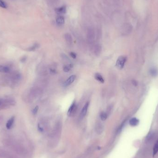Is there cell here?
<instances>
[{
  "label": "cell",
  "mask_w": 158,
  "mask_h": 158,
  "mask_svg": "<svg viewBox=\"0 0 158 158\" xmlns=\"http://www.w3.org/2000/svg\"><path fill=\"white\" fill-rule=\"evenodd\" d=\"M43 92V90L39 87H34L30 89L27 97L26 98L27 99L28 101H31L34 99L40 96Z\"/></svg>",
  "instance_id": "6da1fadb"
},
{
  "label": "cell",
  "mask_w": 158,
  "mask_h": 158,
  "mask_svg": "<svg viewBox=\"0 0 158 158\" xmlns=\"http://www.w3.org/2000/svg\"><path fill=\"white\" fill-rule=\"evenodd\" d=\"M15 105V101L12 98H0V110L9 108Z\"/></svg>",
  "instance_id": "7a4b0ae2"
},
{
  "label": "cell",
  "mask_w": 158,
  "mask_h": 158,
  "mask_svg": "<svg viewBox=\"0 0 158 158\" xmlns=\"http://www.w3.org/2000/svg\"><path fill=\"white\" fill-rule=\"evenodd\" d=\"M21 79V75L20 73L18 72H13L9 75L8 80L9 83L14 84L19 82Z\"/></svg>",
  "instance_id": "3957f363"
},
{
  "label": "cell",
  "mask_w": 158,
  "mask_h": 158,
  "mask_svg": "<svg viewBox=\"0 0 158 158\" xmlns=\"http://www.w3.org/2000/svg\"><path fill=\"white\" fill-rule=\"evenodd\" d=\"M127 61V57L124 56H120L117 59L116 62V66L119 69L123 68Z\"/></svg>",
  "instance_id": "277c9868"
},
{
  "label": "cell",
  "mask_w": 158,
  "mask_h": 158,
  "mask_svg": "<svg viewBox=\"0 0 158 158\" xmlns=\"http://www.w3.org/2000/svg\"><path fill=\"white\" fill-rule=\"evenodd\" d=\"M77 110V107L76 105L75 102L74 101L68 110V113H67L68 116L69 117L73 116L75 114Z\"/></svg>",
  "instance_id": "5b68a950"
},
{
  "label": "cell",
  "mask_w": 158,
  "mask_h": 158,
  "mask_svg": "<svg viewBox=\"0 0 158 158\" xmlns=\"http://www.w3.org/2000/svg\"><path fill=\"white\" fill-rule=\"evenodd\" d=\"M89 106V102H88L85 104V105H84V106H83V107L82 108V109L80 111V113L79 115L80 118L83 119L86 116V115H87L88 109Z\"/></svg>",
  "instance_id": "8992f818"
},
{
  "label": "cell",
  "mask_w": 158,
  "mask_h": 158,
  "mask_svg": "<svg viewBox=\"0 0 158 158\" xmlns=\"http://www.w3.org/2000/svg\"><path fill=\"white\" fill-rule=\"evenodd\" d=\"M76 79V75H72L69 77V78L67 79V80L64 82L63 84V86L65 87H68L72 84L75 79Z\"/></svg>",
  "instance_id": "52a82bcc"
},
{
  "label": "cell",
  "mask_w": 158,
  "mask_h": 158,
  "mask_svg": "<svg viewBox=\"0 0 158 158\" xmlns=\"http://www.w3.org/2000/svg\"><path fill=\"white\" fill-rule=\"evenodd\" d=\"M88 40L89 44H93L94 40V33L92 30H89L88 34Z\"/></svg>",
  "instance_id": "ba28073f"
},
{
  "label": "cell",
  "mask_w": 158,
  "mask_h": 158,
  "mask_svg": "<svg viewBox=\"0 0 158 158\" xmlns=\"http://www.w3.org/2000/svg\"><path fill=\"white\" fill-rule=\"evenodd\" d=\"M15 121V117L14 116L11 117L7 122L6 123V128H8V129H9L11 128L13 124V123Z\"/></svg>",
  "instance_id": "9c48e42d"
},
{
  "label": "cell",
  "mask_w": 158,
  "mask_h": 158,
  "mask_svg": "<svg viewBox=\"0 0 158 158\" xmlns=\"http://www.w3.org/2000/svg\"><path fill=\"white\" fill-rule=\"evenodd\" d=\"M101 50H102V48L100 46V45L99 44H97L94 46V48L93 49V52L96 56H98L100 54Z\"/></svg>",
  "instance_id": "30bf717a"
},
{
  "label": "cell",
  "mask_w": 158,
  "mask_h": 158,
  "mask_svg": "<svg viewBox=\"0 0 158 158\" xmlns=\"http://www.w3.org/2000/svg\"><path fill=\"white\" fill-rule=\"evenodd\" d=\"M10 71V68L9 67L0 65V73H9Z\"/></svg>",
  "instance_id": "8fae6325"
},
{
  "label": "cell",
  "mask_w": 158,
  "mask_h": 158,
  "mask_svg": "<svg viewBox=\"0 0 158 158\" xmlns=\"http://www.w3.org/2000/svg\"><path fill=\"white\" fill-rule=\"evenodd\" d=\"M139 123V121L138 119L136 118L131 119L129 121V124L132 126H136Z\"/></svg>",
  "instance_id": "7c38bea8"
},
{
  "label": "cell",
  "mask_w": 158,
  "mask_h": 158,
  "mask_svg": "<svg viewBox=\"0 0 158 158\" xmlns=\"http://www.w3.org/2000/svg\"><path fill=\"white\" fill-rule=\"evenodd\" d=\"M56 22H57V25L59 26H62L64 24V22H65L64 18L63 16H59L57 18Z\"/></svg>",
  "instance_id": "4fadbf2b"
},
{
  "label": "cell",
  "mask_w": 158,
  "mask_h": 158,
  "mask_svg": "<svg viewBox=\"0 0 158 158\" xmlns=\"http://www.w3.org/2000/svg\"><path fill=\"white\" fill-rule=\"evenodd\" d=\"M95 78L97 80H98L99 82L102 83H104L105 82L104 79L103 78V76L99 73H96L95 75Z\"/></svg>",
  "instance_id": "5bb4252c"
},
{
  "label": "cell",
  "mask_w": 158,
  "mask_h": 158,
  "mask_svg": "<svg viewBox=\"0 0 158 158\" xmlns=\"http://www.w3.org/2000/svg\"><path fill=\"white\" fill-rule=\"evenodd\" d=\"M65 39L69 44H71L72 42V38L69 33H66L65 35Z\"/></svg>",
  "instance_id": "9a60e30c"
},
{
  "label": "cell",
  "mask_w": 158,
  "mask_h": 158,
  "mask_svg": "<svg viewBox=\"0 0 158 158\" xmlns=\"http://www.w3.org/2000/svg\"><path fill=\"white\" fill-rule=\"evenodd\" d=\"M108 114L104 111H102L100 114V118L102 121H105L108 118Z\"/></svg>",
  "instance_id": "2e32d148"
},
{
  "label": "cell",
  "mask_w": 158,
  "mask_h": 158,
  "mask_svg": "<svg viewBox=\"0 0 158 158\" xmlns=\"http://www.w3.org/2000/svg\"><path fill=\"white\" fill-rule=\"evenodd\" d=\"M73 68V64H69L68 65H66L64 66L63 70L64 72L67 73L70 71L71 69Z\"/></svg>",
  "instance_id": "e0dca14e"
},
{
  "label": "cell",
  "mask_w": 158,
  "mask_h": 158,
  "mask_svg": "<svg viewBox=\"0 0 158 158\" xmlns=\"http://www.w3.org/2000/svg\"><path fill=\"white\" fill-rule=\"evenodd\" d=\"M150 74L153 76H156L158 75V71L157 69H156L155 68H152L150 69Z\"/></svg>",
  "instance_id": "ac0fdd59"
},
{
  "label": "cell",
  "mask_w": 158,
  "mask_h": 158,
  "mask_svg": "<svg viewBox=\"0 0 158 158\" xmlns=\"http://www.w3.org/2000/svg\"><path fill=\"white\" fill-rule=\"evenodd\" d=\"M57 12L60 13H65L66 12V8L65 6H63L57 9Z\"/></svg>",
  "instance_id": "d6986e66"
},
{
  "label": "cell",
  "mask_w": 158,
  "mask_h": 158,
  "mask_svg": "<svg viewBox=\"0 0 158 158\" xmlns=\"http://www.w3.org/2000/svg\"><path fill=\"white\" fill-rule=\"evenodd\" d=\"M158 152V140L154 146L153 148V155H155Z\"/></svg>",
  "instance_id": "ffe728a7"
},
{
  "label": "cell",
  "mask_w": 158,
  "mask_h": 158,
  "mask_svg": "<svg viewBox=\"0 0 158 158\" xmlns=\"http://www.w3.org/2000/svg\"><path fill=\"white\" fill-rule=\"evenodd\" d=\"M39 45L38 44H35L34 45H33L32 46H31V47L29 48L28 49V50L29 51H34L36 49H37L39 47Z\"/></svg>",
  "instance_id": "44dd1931"
},
{
  "label": "cell",
  "mask_w": 158,
  "mask_h": 158,
  "mask_svg": "<svg viewBox=\"0 0 158 158\" xmlns=\"http://www.w3.org/2000/svg\"><path fill=\"white\" fill-rule=\"evenodd\" d=\"M0 7L5 9L7 8V5L6 3L2 0H0Z\"/></svg>",
  "instance_id": "7402d4cb"
},
{
  "label": "cell",
  "mask_w": 158,
  "mask_h": 158,
  "mask_svg": "<svg viewBox=\"0 0 158 158\" xmlns=\"http://www.w3.org/2000/svg\"><path fill=\"white\" fill-rule=\"evenodd\" d=\"M38 110H39V106H36L32 110V113L34 115H35L37 113Z\"/></svg>",
  "instance_id": "603a6c76"
},
{
  "label": "cell",
  "mask_w": 158,
  "mask_h": 158,
  "mask_svg": "<svg viewBox=\"0 0 158 158\" xmlns=\"http://www.w3.org/2000/svg\"><path fill=\"white\" fill-rule=\"evenodd\" d=\"M49 73H50V74L51 75H55L57 73V71H56V70L55 69L50 68L49 69Z\"/></svg>",
  "instance_id": "cb8c5ba5"
},
{
  "label": "cell",
  "mask_w": 158,
  "mask_h": 158,
  "mask_svg": "<svg viewBox=\"0 0 158 158\" xmlns=\"http://www.w3.org/2000/svg\"><path fill=\"white\" fill-rule=\"evenodd\" d=\"M96 128L98 130H100L101 131L103 129V126L101 124H100V123H98L96 126Z\"/></svg>",
  "instance_id": "d4e9b609"
},
{
  "label": "cell",
  "mask_w": 158,
  "mask_h": 158,
  "mask_svg": "<svg viewBox=\"0 0 158 158\" xmlns=\"http://www.w3.org/2000/svg\"><path fill=\"white\" fill-rule=\"evenodd\" d=\"M70 56H71L72 58H74V59H75V58H76V54L75 53H74V52H70Z\"/></svg>",
  "instance_id": "484cf974"
},
{
  "label": "cell",
  "mask_w": 158,
  "mask_h": 158,
  "mask_svg": "<svg viewBox=\"0 0 158 158\" xmlns=\"http://www.w3.org/2000/svg\"><path fill=\"white\" fill-rule=\"evenodd\" d=\"M111 109H112V107H111V106H108V108H107V112H106V113L108 114V113H110V111L111 110Z\"/></svg>",
  "instance_id": "4316f807"
},
{
  "label": "cell",
  "mask_w": 158,
  "mask_h": 158,
  "mask_svg": "<svg viewBox=\"0 0 158 158\" xmlns=\"http://www.w3.org/2000/svg\"><path fill=\"white\" fill-rule=\"evenodd\" d=\"M26 60V58L25 57H23L22 58V60H21V61H22V62H23V61H25Z\"/></svg>",
  "instance_id": "83f0119b"
}]
</instances>
